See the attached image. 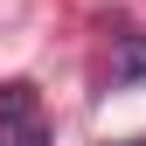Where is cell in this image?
<instances>
[{
  "mask_svg": "<svg viewBox=\"0 0 146 146\" xmlns=\"http://www.w3.org/2000/svg\"><path fill=\"white\" fill-rule=\"evenodd\" d=\"M111 146H146V139H111Z\"/></svg>",
  "mask_w": 146,
  "mask_h": 146,
  "instance_id": "cell-3",
  "label": "cell"
},
{
  "mask_svg": "<svg viewBox=\"0 0 146 146\" xmlns=\"http://www.w3.org/2000/svg\"><path fill=\"white\" fill-rule=\"evenodd\" d=\"M111 77H118V84L146 77V35H125V42L111 49Z\"/></svg>",
  "mask_w": 146,
  "mask_h": 146,
  "instance_id": "cell-2",
  "label": "cell"
},
{
  "mask_svg": "<svg viewBox=\"0 0 146 146\" xmlns=\"http://www.w3.org/2000/svg\"><path fill=\"white\" fill-rule=\"evenodd\" d=\"M35 125V84H0V132Z\"/></svg>",
  "mask_w": 146,
  "mask_h": 146,
  "instance_id": "cell-1",
  "label": "cell"
}]
</instances>
